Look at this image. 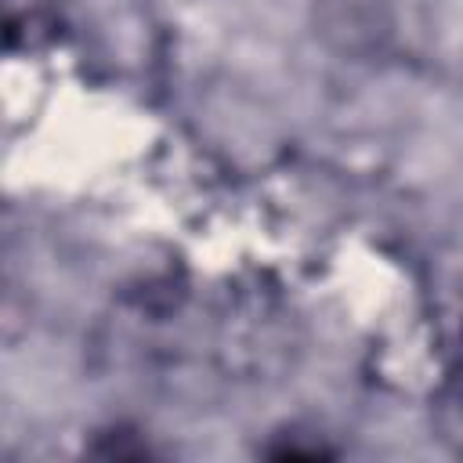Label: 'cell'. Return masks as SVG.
<instances>
[{
    "label": "cell",
    "mask_w": 463,
    "mask_h": 463,
    "mask_svg": "<svg viewBox=\"0 0 463 463\" xmlns=\"http://www.w3.org/2000/svg\"><path fill=\"white\" fill-rule=\"evenodd\" d=\"M326 11V33L340 36V47L362 51L376 43V33L387 29L383 22V0H322Z\"/></svg>",
    "instance_id": "1"
},
{
    "label": "cell",
    "mask_w": 463,
    "mask_h": 463,
    "mask_svg": "<svg viewBox=\"0 0 463 463\" xmlns=\"http://www.w3.org/2000/svg\"><path fill=\"white\" fill-rule=\"evenodd\" d=\"M441 416H445V427L463 441V336H459V351H456V362H452L449 380H445Z\"/></svg>",
    "instance_id": "2"
}]
</instances>
